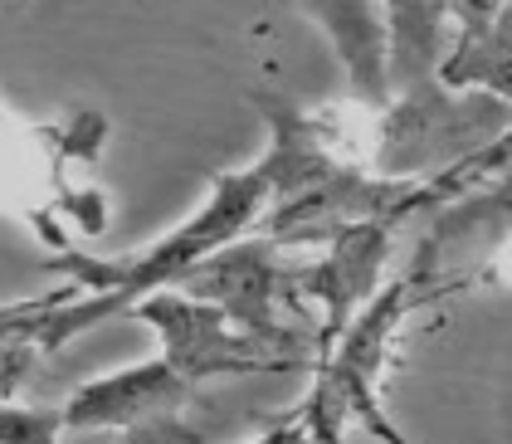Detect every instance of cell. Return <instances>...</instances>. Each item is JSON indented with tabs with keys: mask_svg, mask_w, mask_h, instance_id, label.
Here are the masks:
<instances>
[{
	"mask_svg": "<svg viewBox=\"0 0 512 444\" xmlns=\"http://www.w3.org/2000/svg\"><path fill=\"white\" fill-rule=\"evenodd\" d=\"M269 210V171L264 162H249L244 171H220L210 181V201L200 205L191 220H181L166 240L147 244L127 259H98L83 249H59L44 259L49 274H64L74 283V293H64L49 313L40 318L44 352L69 347L74 337L93 332L98 323L132 313L137 298L181 283L205 254H215L220 244L249 235Z\"/></svg>",
	"mask_w": 512,
	"mask_h": 444,
	"instance_id": "6da1fadb",
	"label": "cell"
},
{
	"mask_svg": "<svg viewBox=\"0 0 512 444\" xmlns=\"http://www.w3.org/2000/svg\"><path fill=\"white\" fill-rule=\"evenodd\" d=\"M454 293V283L434 274L430 254H415L405 274L386 279L361 308L352 313V323L337 332V342L317 357L313 391L303 396V405L278 420L269 435H303V440H347V430H366L376 440L405 444V435L395 430V420L381 405V376L391 366V347L400 323L425 308L430 298Z\"/></svg>",
	"mask_w": 512,
	"mask_h": 444,
	"instance_id": "7a4b0ae2",
	"label": "cell"
},
{
	"mask_svg": "<svg viewBox=\"0 0 512 444\" xmlns=\"http://www.w3.org/2000/svg\"><path fill=\"white\" fill-rule=\"evenodd\" d=\"M512 122V103L483 88H449L439 79L410 83L376 113V171L430 181L459 166Z\"/></svg>",
	"mask_w": 512,
	"mask_h": 444,
	"instance_id": "3957f363",
	"label": "cell"
},
{
	"mask_svg": "<svg viewBox=\"0 0 512 444\" xmlns=\"http://www.w3.org/2000/svg\"><path fill=\"white\" fill-rule=\"evenodd\" d=\"M171 288H186L196 298L220 303L244 332H254L274 347H288V352H303L317 366V342L298 337V327H293V313H303V303H298V259H288L283 244L269 240L264 230L220 244L215 254H205L196 269Z\"/></svg>",
	"mask_w": 512,
	"mask_h": 444,
	"instance_id": "277c9868",
	"label": "cell"
},
{
	"mask_svg": "<svg viewBox=\"0 0 512 444\" xmlns=\"http://www.w3.org/2000/svg\"><path fill=\"white\" fill-rule=\"evenodd\" d=\"M132 313L157 332L161 357L186 381H215V376H259V371H303L313 357L274 347L244 327L210 298H196L186 288H157L132 303Z\"/></svg>",
	"mask_w": 512,
	"mask_h": 444,
	"instance_id": "5b68a950",
	"label": "cell"
},
{
	"mask_svg": "<svg viewBox=\"0 0 512 444\" xmlns=\"http://www.w3.org/2000/svg\"><path fill=\"white\" fill-rule=\"evenodd\" d=\"M196 381H186L166 357L122 366L98 381H83L79 391H69L64 410V430L69 435H93V430H118L132 440H196V430L181 420L196 401Z\"/></svg>",
	"mask_w": 512,
	"mask_h": 444,
	"instance_id": "8992f818",
	"label": "cell"
},
{
	"mask_svg": "<svg viewBox=\"0 0 512 444\" xmlns=\"http://www.w3.org/2000/svg\"><path fill=\"white\" fill-rule=\"evenodd\" d=\"M400 220H361L342 235L317 244L322 254L298 264V303L317 313V357L337 342V332L352 323V313L386 283L391 244Z\"/></svg>",
	"mask_w": 512,
	"mask_h": 444,
	"instance_id": "52a82bcc",
	"label": "cell"
},
{
	"mask_svg": "<svg viewBox=\"0 0 512 444\" xmlns=\"http://www.w3.org/2000/svg\"><path fill=\"white\" fill-rule=\"evenodd\" d=\"M298 5L332 40L356 103L386 108L391 103V74H386V25H381L376 5L371 0H298Z\"/></svg>",
	"mask_w": 512,
	"mask_h": 444,
	"instance_id": "ba28073f",
	"label": "cell"
},
{
	"mask_svg": "<svg viewBox=\"0 0 512 444\" xmlns=\"http://www.w3.org/2000/svg\"><path fill=\"white\" fill-rule=\"evenodd\" d=\"M459 30V0H386V74L391 93L439 74Z\"/></svg>",
	"mask_w": 512,
	"mask_h": 444,
	"instance_id": "9c48e42d",
	"label": "cell"
},
{
	"mask_svg": "<svg viewBox=\"0 0 512 444\" xmlns=\"http://www.w3.org/2000/svg\"><path fill=\"white\" fill-rule=\"evenodd\" d=\"M439 79L449 88H483L512 103V0H503L478 30L449 44Z\"/></svg>",
	"mask_w": 512,
	"mask_h": 444,
	"instance_id": "30bf717a",
	"label": "cell"
},
{
	"mask_svg": "<svg viewBox=\"0 0 512 444\" xmlns=\"http://www.w3.org/2000/svg\"><path fill=\"white\" fill-rule=\"evenodd\" d=\"M64 293H74V283H69V288H59V293H49V298L5 303V308H0V401H15V391L25 386L30 366L44 357L40 318L59 303V298H64Z\"/></svg>",
	"mask_w": 512,
	"mask_h": 444,
	"instance_id": "8fae6325",
	"label": "cell"
},
{
	"mask_svg": "<svg viewBox=\"0 0 512 444\" xmlns=\"http://www.w3.org/2000/svg\"><path fill=\"white\" fill-rule=\"evenodd\" d=\"M503 215H512V166L508 171H498L493 181H483V186L464 191L459 201L439 205V220H434V230L425 235L420 254H430L434 259L449 240L469 235V230H478V225H493V220H503Z\"/></svg>",
	"mask_w": 512,
	"mask_h": 444,
	"instance_id": "7c38bea8",
	"label": "cell"
},
{
	"mask_svg": "<svg viewBox=\"0 0 512 444\" xmlns=\"http://www.w3.org/2000/svg\"><path fill=\"white\" fill-rule=\"evenodd\" d=\"M508 166H512V122L493 137V142H483L478 152H469L459 166H449V171H439V176L425 181V191H430V210L459 201L464 191L483 186V181H493V176H498V171H508Z\"/></svg>",
	"mask_w": 512,
	"mask_h": 444,
	"instance_id": "4fadbf2b",
	"label": "cell"
},
{
	"mask_svg": "<svg viewBox=\"0 0 512 444\" xmlns=\"http://www.w3.org/2000/svg\"><path fill=\"white\" fill-rule=\"evenodd\" d=\"M54 435H64V410L59 405L0 401V444H49Z\"/></svg>",
	"mask_w": 512,
	"mask_h": 444,
	"instance_id": "5bb4252c",
	"label": "cell"
},
{
	"mask_svg": "<svg viewBox=\"0 0 512 444\" xmlns=\"http://www.w3.org/2000/svg\"><path fill=\"white\" fill-rule=\"evenodd\" d=\"M498 5H503V0H459V30H454V40H459V35H469V30H478Z\"/></svg>",
	"mask_w": 512,
	"mask_h": 444,
	"instance_id": "9a60e30c",
	"label": "cell"
}]
</instances>
